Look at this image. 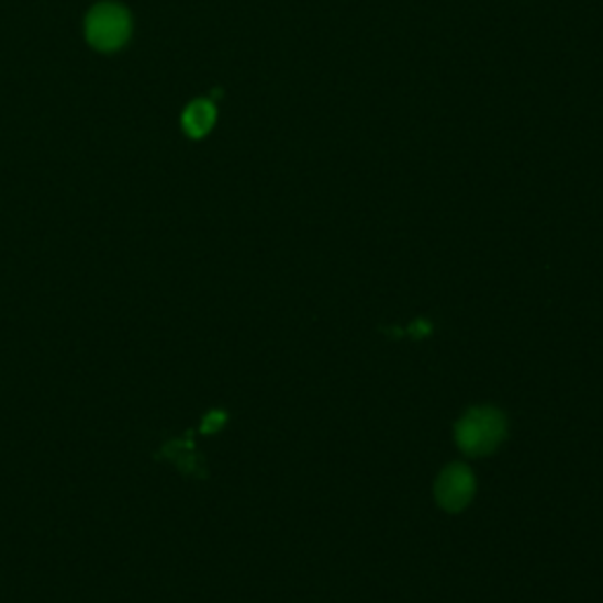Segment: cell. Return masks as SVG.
Returning a JSON list of instances; mask_svg holds the SVG:
<instances>
[{
	"instance_id": "obj_4",
	"label": "cell",
	"mask_w": 603,
	"mask_h": 603,
	"mask_svg": "<svg viewBox=\"0 0 603 603\" xmlns=\"http://www.w3.org/2000/svg\"><path fill=\"white\" fill-rule=\"evenodd\" d=\"M215 121H217V109L213 102H208V100H193L182 113L185 133L193 139L205 137L210 130H213Z\"/></svg>"
},
{
	"instance_id": "obj_3",
	"label": "cell",
	"mask_w": 603,
	"mask_h": 603,
	"mask_svg": "<svg viewBox=\"0 0 603 603\" xmlns=\"http://www.w3.org/2000/svg\"><path fill=\"white\" fill-rule=\"evenodd\" d=\"M477 493V481L474 474H471V469L462 462H455L450 467H446L442 474L436 479L434 485V495L438 507L446 512H462L467 504L471 502Z\"/></svg>"
},
{
	"instance_id": "obj_1",
	"label": "cell",
	"mask_w": 603,
	"mask_h": 603,
	"mask_svg": "<svg viewBox=\"0 0 603 603\" xmlns=\"http://www.w3.org/2000/svg\"><path fill=\"white\" fill-rule=\"evenodd\" d=\"M507 436V417L493 405H479L465 413L455 427V442L469 458L491 455Z\"/></svg>"
},
{
	"instance_id": "obj_2",
	"label": "cell",
	"mask_w": 603,
	"mask_h": 603,
	"mask_svg": "<svg viewBox=\"0 0 603 603\" xmlns=\"http://www.w3.org/2000/svg\"><path fill=\"white\" fill-rule=\"evenodd\" d=\"M130 36H133V18L123 5L104 0L90 8L86 18V38L97 53H119L127 45Z\"/></svg>"
}]
</instances>
